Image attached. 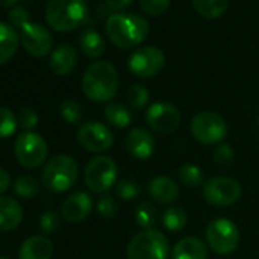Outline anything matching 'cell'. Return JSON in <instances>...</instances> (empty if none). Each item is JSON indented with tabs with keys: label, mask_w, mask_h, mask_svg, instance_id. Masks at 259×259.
Listing matches in <instances>:
<instances>
[{
	"label": "cell",
	"mask_w": 259,
	"mask_h": 259,
	"mask_svg": "<svg viewBox=\"0 0 259 259\" xmlns=\"http://www.w3.org/2000/svg\"><path fill=\"white\" fill-rule=\"evenodd\" d=\"M135 218H136V223L144 229V230H148V229H153L157 221H159V210L157 207L151 203V201H142L136 212H135Z\"/></svg>",
	"instance_id": "4316f807"
},
{
	"label": "cell",
	"mask_w": 259,
	"mask_h": 259,
	"mask_svg": "<svg viewBox=\"0 0 259 259\" xmlns=\"http://www.w3.org/2000/svg\"><path fill=\"white\" fill-rule=\"evenodd\" d=\"M10 185H11V179H10V174H8V172H7L5 169H2V168H0V195H2V194H5V192L8 191Z\"/></svg>",
	"instance_id": "60d3db41"
},
{
	"label": "cell",
	"mask_w": 259,
	"mask_h": 259,
	"mask_svg": "<svg viewBox=\"0 0 259 259\" xmlns=\"http://www.w3.org/2000/svg\"><path fill=\"white\" fill-rule=\"evenodd\" d=\"M20 43L28 54L41 58L51 52L54 38L45 26L29 22L23 28H20Z\"/></svg>",
	"instance_id": "5bb4252c"
},
{
	"label": "cell",
	"mask_w": 259,
	"mask_h": 259,
	"mask_svg": "<svg viewBox=\"0 0 259 259\" xmlns=\"http://www.w3.org/2000/svg\"><path fill=\"white\" fill-rule=\"evenodd\" d=\"M79 46L82 54L89 58H99L105 52V41L95 29H87L81 34Z\"/></svg>",
	"instance_id": "603a6c76"
},
{
	"label": "cell",
	"mask_w": 259,
	"mask_h": 259,
	"mask_svg": "<svg viewBox=\"0 0 259 259\" xmlns=\"http://www.w3.org/2000/svg\"><path fill=\"white\" fill-rule=\"evenodd\" d=\"M96 212L104 218H113L117 213V203L111 195H102L96 203Z\"/></svg>",
	"instance_id": "e575fe53"
},
{
	"label": "cell",
	"mask_w": 259,
	"mask_h": 259,
	"mask_svg": "<svg viewBox=\"0 0 259 259\" xmlns=\"http://www.w3.org/2000/svg\"><path fill=\"white\" fill-rule=\"evenodd\" d=\"M165 66V54L154 46L136 49L128 58V69L138 78H153Z\"/></svg>",
	"instance_id": "8fae6325"
},
{
	"label": "cell",
	"mask_w": 259,
	"mask_h": 259,
	"mask_svg": "<svg viewBox=\"0 0 259 259\" xmlns=\"http://www.w3.org/2000/svg\"><path fill=\"white\" fill-rule=\"evenodd\" d=\"M116 194L123 201H130L141 194V188H139L138 182H135L132 179H123L116 185Z\"/></svg>",
	"instance_id": "d6a6232c"
},
{
	"label": "cell",
	"mask_w": 259,
	"mask_h": 259,
	"mask_svg": "<svg viewBox=\"0 0 259 259\" xmlns=\"http://www.w3.org/2000/svg\"><path fill=\"white\" fill-rule=\"evenodd\" d=\"M188 223V215L183 207L180 206H171L162 213V224L169 232H179L182 230Z\"/></svg>",
	"instance_id": "484cf974"
},
{
	"label": "cell",
	"mask_w": 259,
	"mask_h": 259,
	"mask_svg": "<svg viewBox=\"0 0 259 259\" xmlns=\"http://www.w3.org/2000/svg\"><path fill=\"white\" fill-rule=\"evenodd\" d=\"M241 185L232 177H213L204 183L203 197L209 204L226 207L241 198Z\"/></svg>",
	"instance_id": "30bf717a"
},
{
	"label": "cell",
	"mask_w": 259,
	"mask_h": 259,
	"mask_svg": "<svg viewBox=\"0 0 259 259\" xmlns=\"http://www.w3.org/2000/svg\"><path fill=\"white\" fill-rule=\"evenodd\" d=\"M213 160L217 165L226 166L233 160V150L229 144H218L213 150Z\"/></svg>",
	"instance_id": "8d00e7d4"
},
{
	"label": "cell",
	"mask_w": 259,
	"mask_h": 259,
	"mask_svg": "<svg viewBox=\"0 0 259 259\" xmlns=\"http://www.w3.org/2000/svg\"><path fill=\"white\" fill-rule=\"evenodd\" d=\"M76 63H78V55L75 48L70 45H61L52 52L49 66L52 73L58 76H66L73 72Z\"/></svg>",
	"instance_id": "d6986e66"
},
{
	"label": "cell",
	"mask_w": 259,
	"mask_h": 259,
	"mask_svg": "<svg viewBox=\"0 0 259 259\" xmlns=\"http://www.w3.org/2000/svg\"><path fill=\"white\" fill-rule=\"evenodd\" d=\"M79 145L90 153H102L111 148L114 138L111 130L98 120H89L82 123L76 133Z\"/></svg>",
	"instance_id": "4fadbf2b"
},
{
	"label": "cell",
	"mask_w": 259,
	"mask_h": 259,
	"mask_svg": "<svg viewBox=\"0 0 259 259\" xmlns=\"http://www.w3.org/2000/svg\"><path fill=\"white\" fill-rule=\"evenodd\" d=\"M17 2H20V0H0V5L2 7H13V5H16Z\"/></svg>",
	"instance_id": "b9f144b4"
},
{
	"label": "cell",
	"mask_w": 259,
	"mask_h": 259,
	"mask_svg": "<svg viewBox=\"0 0 259 259\" xmlns=\"http://www.w3.org/2000/svg\"><path fill=\"white\" fill-rule=\"evenodd\" d=\"M20 37L16 29L0 22V66L8 63L17 52Z\"/></svg>",
	"instance_id": "7402d4cb"
},
{
	"label": "cell",
	"mask_w": 259,
	"mask_h": 259,
	"mask_svg": "<svg viewBox=\"0 0 259 259\" xmlns=\"http://www.w3.org/2000/svg\"><path fill=\"white\" fill-rule=\"evenodd\" d=\"M14 154L23 168L34 169L45 163L48 157V144L38 133L23 132L16 139Z\"/></svg>",
	"instance_id": "9c48e42d"
},
{
	"label": "cell",
	"mask_w": 259,
	"mask_h": 259,
	"mask_svg": "<svg viewBox=\"0 0 259 259\" xmlns=\"http://www.w3.org/2000/svg\"><path fill=\"white\" fill-rule=\"evenodd\" d=\"M126 101L133 108H144L150 101V92L142 84H133L126 92Z\"/></svg>",
	"instance_id": "4dcf8cb0"
},
{
	"label": "cell",
	"mask_w": 259,
	"mask_h": 259,
	"mask_svg": "<svg viewBox=\"0 0 259 259\" xmlns=\"http://www.w3.org/2000/svg\"><path fill=\"white\" fill-rule=\"evenodd\" d=\"M14 192L20 198H32L40 192V183L32 176H20L14 183Z\"/></svg>",
	"instance_id": "f1b7e54d"
},
{
	"label": "cell",
	"mask_w": 259,
	"mask_h": 259,
	"mask_svg": "<svg viewBox=\"0 0 259 259\" xmlns=\"http://www.w3.org/2000/svg\"><path fill=\"white\" fill-rule=\"evenodd\" d=\"M54 245L45 235H34L23 241L19 250V259H51Z\"/></svg>",
	"instance_id": "ac0fdd59"
},
{
	"label": "cell",
	"mask_w": 259,
	"mask_h": 259,
	"mask_svg": "<svg viewBox=\"0 0 259 259\" xmlns=\"http://www.w3.org/2000/svg\"><path fill=\"white\" fill-rule=\"evenodd\" d=\"M119 87L116 67L108 61H98L87 67L82 76V92L93 102H108L114 98Z\"/></svg>",
	"instance_id": "7a4b0ae2"
},
{
	"label": "cell",
	"mask_w": 259,
	"mask_h": 259,
	"mask_svg": "<svg viewBox=\"0 0 259 259\" xmlns=\"http://www.w3.org/2000/svg\"><path fill=\"white\" fill-rule=\"evenodd\" d=\"M125 150L138 160H147L153 156L156 150V139L145 128L136 126L130 130L123 141Z\"/></svg>",
	"instance_id": "9a60e30c"
},
{
	"label": "cell",
	"mask_w": 259,
	"mask_h": 259,
	"mask_svg": "<svg viewBox=\"0 0 259 259\" xmlns=\"http://www.w3.org/2000/svg\"><path fill=\"white\" fill-rule=\"evenodd\" d=\"M179 179L186 188H198L204 185V174L197 165H183L179 169Z\"/></svg>",
	"instance_id": "83f0119b"
},
{
	"label": "cell",
	"mask_w": 259,
	"mask_h": 259,
	"mask_svg": "<svg viewBox=\"0 0 259 259\" xmlns=\"http://www.w3.org/2000/svg\"><path fill=\"white\" fill-rule=\"evenodd\" d=\"M148 194L151 200L159 204H172L180 197V188L172 179L157 176L148 183Z\"/></svg>",
	"instance_id": "e0dca14e"
},
{
	"label": "cell",
	"mask_w": 259,
	"mask_h": 259,
	"mask_svg": "<svg viewBox=\"0 0 259 259\" xmlns=\"http://www.w3.org/2000/svg\"><path fill=\"white\" fill-rule=\"evenodd\" d=\"M60 226V218L55 212H46L40 217V229L43 233H54Z\"/></svg>",
	"instance_id": "f35d334b"
},
{
	"label": "cell",
	"mask_w": 259,
	"mask_h": 259,
	"mask_svg": "<svg viewBox=\"0 0 259 259\" xmlns=\"http://www.w3.org/2000/svg\"><path fill=\"white\" fill-rule=\"evenodd\" d=\"M145 120L153 132L159 135H171L180 126L182 114L179 108L169 102H154L148 107Z\"/></svg>",
	"instance_id": "7c38bea8"
},
{
	"label": "cell",
	"mask_w": 259,
	"mask_h": 259,
	"mask_svg": "<svg viewBox=\"0 0 259 259\" xmlns=\"http://www.w3.org/2000/svg\"><path fill=\"white\" fill-rule=\"evenodd\" d=\"M19 120L16 114L7 108V107H0V138H10L17 132Z\"/></svg>",
	"instance_id": "f546056e"
},
{
	"label": "cell",
	"mask_w": 259,
	"mask_h": 259,
	"mask_svg": "<svg viewBox=\"0 0 259 259\" xmlns=\"http://www.w3.org/2000/svg\"><path fill=\"white\" fill-rule=\"evenodd\" d=\"M60 114L67 123L75 125V123H79V120L82 119V108L76 101L66 99L60 105Z\"/></svg>",
	"instance_id": "1f68e13d"
},
{
	"label": "cell",
	"mask_w": 259,
	"mask_h": 259,
	"mask_svg": "<svg viewBox=\"0 0 259 259\" xmlns=\"http://www.w3.org/2000/svg\"><path fill=\"white\" fill-rule=\"evenodd\" d=\"M206 242L218 254H230L239 244V229L229 218H215L206 227Z\"/></svg>",
	"instance_id": "52a82bcc"
},
{
	"label": "cell",
	"mask_w": 259,
	"mask_h": 259,
	"mask_svg": "<svg viewBox=\"0 0 259 259\" xmlns=\"http://www.w3.org/2000/svg\"><path fill=\"white\" fill-rule=\"evenodd\" d=\"M132 2L133 0H105L108 10H111V11H122Z\"/></svg>",
	"instance_id": "ab89813d"
},
{
	"label": "cell",
	"mask_w": 259,
	"mask_h": 259,
	"mask_svg": "<svg viewBox=\"0 0 259 259\" xmlns=\"http://www.w3.org/2000/svg\"><path fill=\"white\" fill-rule=\"evenodd\" d=\"M117 165L108 156L93 157L84 169V182L95 194H104L116 183Z\"/></svg>",
	"instance_id": "ba28073f"
},
{
	"label": "cell",
	"mask_w": 259,
	"mask_h": 259,
	"mask_svg": "<svg viewBox=\"0 0 259 259\" xmlns=\"http://www.w3.org/2000/svg\"><path fill=\"white\" fill-rule=\"evenodd\" d=\"M192 136L204 145L221 144L227 136V123L224 117L215 111H200L191 120Z\"/></svg>",
	"instance_id": "8992f818"
},
{
	"label": "cell",
	"mask_w": 259,
	"mask_h": 259,
	"mask_svg": "<svg viewBox=\"0 0 259 259\" xmlns=\"http://www.w3.org/2000/svg\"><path fill=\"white\" fill-rule=\"evenodd\" d=\"M93 209L92 197L85 192H75L69 195L61 206V212L66 221L69 223H81L84 221Z\"/></svg>",
	"instance_id": "2e32d148"
},
{
	"label": "cell",
	"mask_w": 259,
	"mask_h": 259,
	"mask_svg": "<svg viewBox=\"0 0 259 259\" xmlns=\"http://www.w3.org/2000/svg\"><path fill=\"white\" fill-rule=\"evenodd\" d=\"M192 7L203 19L213 20L226 13L229 0H192Z\"/></svg>",
	"instance_id": "cb8c5ba5"
},
{
	"label": "cell",
	"mask_w": 259,
	"mask_h": 259,
	"mask_svg": "<svg viewBox=\"0 0 259 259\" xmlns=\"http://www.w3.org/2000/svg\"><path fill=\"white\" fill-rule=\"evenodd\" d=\"M139 5L145 14L157 17L166 13L171 5V0H139Z\"/></svg>",
	"instance_id": "836d02e7"
},
{
	"label": "cell",
	"mask_w": 259,
	"mask_h": 259,
	"mask_svg": "<svg viewBox=\"0 0 259 259\" xmlns=\"http://www.w3.org/2000/svg\"><path fill=\"white\" fill-rule=\"evenodd\" d=\"M172 259H207V245L200 238L185 236L174 245Z\"/></svg>",
	"instance_id": "44dd1931"
},
{
	"label": "cell",
	"mask_w": 259,
	"mask_h": 259,
	"mask_svg": "<svg viewBox=\"0 0 259 259\" xmlns=\"http://www.w3.org/2000/svg\"><path fill=\"white\" fill-rule=\"evenodd\" d=\"M104 116L105 120L116 128H125L132 123V111H130L123 104L120 102H110L107 104L105 110H104Z\"/></svg>",
	"instance_id": "d4e9b609"
},
{
	"label": "cell",
	"mask_w": 259,
	"mask_h": 259,
	"mask_svg": "<svg viewBox=\"0 0 259 259\" xmlns=\"http://www.w3.org/2000/svg\"><path fill=\"white\" fill-rule=\"evenodd\" d=\"M0 259H8V257H5V256H0Z\"/></svg>",
	"instance_id": "7bdbcfd3"
},
{
	"label": "cell",
	"mask_w": 259,
	"mask_h": 259,
	"mask_svg": "<svg viewBox=\"0 0 259 259\" xmlns=\"http://www.w3.org/2000/svg\"><path fill=\"white\" fill-rule=\"evenodd\" d=\"M23 220V209L16 198L0 197V232L16 230Z\"/></svg>",
	"instance_id": "ffe728a7"
},
{
	"label": "cell",
	"mask_w": 259,
	"mask_h": 259,
	"mask_svg": "<svg viewBox=\"0 0 259 259\" xmlns=\"http://www.w3.org/2000/svg\"><path fill=\"white\" fill-rule=\"evenodd\" d=\"M17 120H19V125L23 130H26V132H32V128H35L37 123H38V116H37V113H35L34 108L23 107L20 110V113H19Z\"/></svg>",
	"instance_id": "d590c367"
},
{
	"label": "cell",
	"mask_w": 259,
	"mask_h": 259,
	"mask_svg": "<svg viewBox=\"0 0 259 259\" xmlns=\"http://www.w3.org/2000/svg\"><path fill=\"white\" fill-rule=\"evenodd\" d=\"M89 17L85 0H49L46 22L58 32H69L79 28Z\"/></svg>",
	"instance_id": "3957f363"
},
{
	"label": "cell",
	"mask_w": 259,
	"mask_h": 259,
	"mask_svg": "<svg viewBox=\"0 0 259 259\" xmlns=\"http://www.w3.org/2000/svg\"><path fill=\"white\" fill-rule=\"evenodd\" d=\"M150 32L148 22L138 14L116 13L105 23L108 40L119 49H132L141 45Z\"/></svg>",
	"instance_id": "6da1fadb"
},
{
	"label": "cell",
	"mask_w": 259,
	"mask_h": 259,
	"mask_svg": "<svg viewBox=\"0 0 259 259\" xmlns=\"http://www.w3.org/2000/svg\"><path fill=\"white\" fill-rule=\"evenodd\" d=\"M78 163L72 156L58 154L52 157L41 174L43 186L51 192H66L69 191L78 180Z\"/></svg>",
	"instance_id": "277c9868"
},
{
	"label": "cell",
	"mask_w": 259,
	"mask_h": 259,
	"mask_svg": "<svg viewBox=\"0 0 259 259\" xmlns=\"http://www.w3.org/2000/svg\"><path fill=\"white\" fill-rule=\"evenodd\" d=\"M169 241L156 229H148L136 233L128 242L126 257L128 259H168L169 257Z\"/></svg>",
	"instance_id": "5b68a950"
},
{
	"label": "cell",
	"mask_w": 259,
	"mask_h": 259,
	"mask_svg": "<svg viewBox=\"0 0 259 259\" xmlns=\"http://www.w3.org/2000/svg\"><path fill=\"white\" fill-rule=\"evenodd\" d=\"M8 19H10V23L13 25V26H16V28H23L26 23H29L31 20H29V13H28V10L26 8H23V7H16V8H13L11 11H10V14H8Z\"/></svg>",
	"instance_id": "74e56055"
}]
</instances>
